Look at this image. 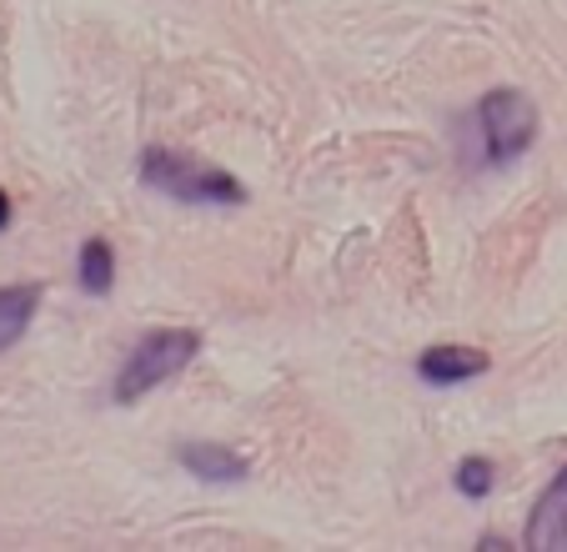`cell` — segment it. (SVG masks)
Wrapping results in <instances>:
<instances>
[{
  "label": "cell",
  "mask_w": 567,
  "mask_h": 552,
  "mask_svg": "<svg viewBox=\"0 0 567 552\" xmlns=\"http://www.w3.org/2000/svg\"><path fill=\"white\" fill-rule=\"evenodd\" d=\"M141 181H146L151 192L172 196L182 206H241L247 202V186L231 171L206 166V161L166 151V146L141 151Z\"/></svg>",
  "instance_id": "1"
},
{
  "label": "cell",
  "mask_w": 567,
  "mask_h": 552,
  "mask_svg": "<svg viewBox=\"0 0 567 552\" xmlns=\"http://www.w3.org/2000/svg\"><path fill=\"white\" fill-rule=\"evenodd\" d=\"M196 351H202V331H192V327L146 331V337L126 351V361H121L116 387H111V402L131 407V402H141L146 392H156V387L176 382V377L192 367Z\"/></svg>",
  "instance_id": "2"
},
{
  "label": "cell",
  "mask_w": 567,
  "mask_h": 552,
  "mask_svg": "<svg viewBox=\"0 0 567 552\" xmlns=\"http://www.w3.org/2000/svg\"><path fill=\"white\" fill-rule=\"evenodd\" d=\"M472 126H477L482 166H513L537 141V106L513 85H497L472 106Z\"/></svg>",
  "instance_id": "3"
},
{
  "label": "cell",
  "mask_w": 567,
  "mask_h": 552,
  "mask_svg": "<svg viewBox=\"0 0 567 552\" xmlns=\"http://www.w3.org/2000/svg\"><path fill=\"white\" fill-rule=\"evenodd\" d=\"M493 367V357L482 347H462V341H442V347H427L417 357V377L427 387H462L472 377H482Z\"/></svg>",
  "instance_id": "4"
},
{
  "label": "cell",
  "mask_w": 567,
  "mask_h": 552,
  "mask_svg": "<svg viewBox=\"0 0 567 552\" xmlns=\"http://www.w3.org/2000/svg\"><path fill=\"white\" fill-rule=\"evenodd\" d=\"M527 548L537 552H553V548H567V468L547 482V492L537 498L533 508V522H527Z\"/></svg>",
  "instance_id": "5"
},
{
  "label": "cell",
  "mask_w": 567,
  "mask_h": 552,
  "mask_svg": "<svg viewBox=\"0 0 567 552\" xmlns=\"http://www.w3.org/2000/svg\"><path fill=\"white\" fill-rule=\"evenodd\" d=\"M176 462L202 482H241L247 478V457L226 442H182L176 447Z\"/></svg>",
  "instance_id": "6"
},
{
  "label": "cell",
  "mask_w": 567,
  "mask_h": 552,
  "mask_svg": "<svg viewBox=\"0 0 567 552\" xmlns=\"http://www.w3.org/2000/svg\"><path fill=\"white\" fill-rule=\"evenodd\" d=\"M35 307H41V287H0V351H11L31 331Z\"/></svg>",
  "instance_id": "7"
},
{
  "label": "cell",
  "mask_w": 567,
  "mask_h": 552,
  "mask_svg": "<svg viewBox=\"0 0 567 552\" xmlns=\"http://www.w3.org/2000/svg\"><path fill=\"white\" fill-rule=\"evenodd\" d=\"M75 282H81L86 297H106V292L116 287V252H111V242L91 236V242L81 246V256H75Z\"/></svg>",
  "instance_id": "8"
},
{
  "label": "cell",
  "mask_w": 567,
  "mask_h": 552,
  "mask_svg": "<svg viewBox=\"0 0 567 552\" xmlns=\"http://www.w3.org/2000/svg\"><path fill=\"white\" fill-rule=\"evenodd\" d=\"M493 482H497V468L487 462V457H462L457 472H452V488H457L467 502H482L487 492H493Z\"/></svg>",
  "instance_id": "9"
},
{
  "label": "cell",
  "mask_w": 567,
  "mask_h": 552,
  "mask_svg": "<svg viewBox=\"0 0 567 552\" xmlns=\"http://www.w3.org/2000/svg\"><path fill=\"white\" fill-rule=\"evenodd\" d=\"M6 226H11V196L0 192V232H6Z\"/></svg>",
  "instance_id": "10"
}]
</instances>
